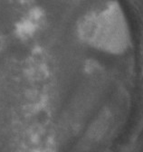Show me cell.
<instances>
[{
	"mask_svg": "<svg viewBox=\"0 0 143 152\" xmlns=\"http://www.w3.org/2000/svg\"><path fill=\"white\" fill-rule=\"evenodd\" d=\"M80 39L98 50L120 54L131 45V33L122 8L116 1L82 16L77 26Z\"/></svg>",
	"mask_w": 143,
	"mask_h": 152,
	"instance_id": "6da1fadb",
	"label": "cell"
}]
</instances>
